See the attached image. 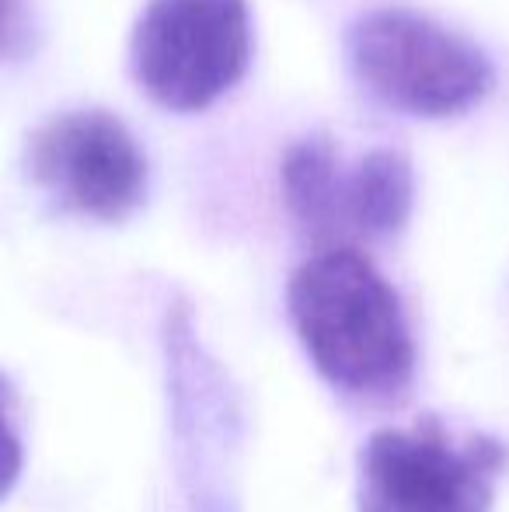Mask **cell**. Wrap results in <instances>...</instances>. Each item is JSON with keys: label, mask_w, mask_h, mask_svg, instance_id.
<instances>
[{"label": "cell", "mask_w": 509, "mask_h": 512, "mask_svg": "<svg viewBox=\"0 0 509 512\" xmlns=\"http://www.w3.org/2000/svg\"><path fill=\"white\" fill-rule=\"evenodd\" d=\"M342 182H346V171H342L339 154H335V143L321 133L297 140L279 164L286 209L318 241H332L346 230Z\"/></svg>", "instance_id": "cell-6"}, {"label": "cell", "mask_w": 509, "mask_h": 512, "mask_svg": "<svg viewBox=\"0 0 509 512\" xmlns=\"http://www.w3.org/2000/svg\"><path fill=\"white\" fill-rule=\"evenodd\" d=\"M290 317L335 387L391 394L412 380L415 345L391 283L356 248H325L290 279Z\"/></svg>", "instance_id": "cell-1"}, {"label": "cell", "mask_w": 509, "mask_h": 512, "mask_svg": "<svg viewBox=\"0 0 509 512\" xmlns=\"http://www.w3.org/2000/svg\"><path fill=\"white\" fill-rule=\"evenodd\" d=\"M18 474H21V443L14 436L11 422L4 418V411H0V499L11 492Z\"/></svg>", "instance_id": "cell-8"}, {"label": "cell", "mask_w": 509, "mask_h": 512, "mask_svg": "<svg viewBox=\"0 0 509 512\" xmlns=\"http://www.w3.org/2000/svg\"><path fill=\"white\" fill-rule=\"evenodd\" d=\"M25 171L60 209L88 220H126L147 192V161L133 133L109 112L84 108L28 133Z\"/></svg>", "instance_id": "cell-5"}, {"label": "cell", "mask_w": 509, "mask_h": 512, "mask_svg": "<svg viewBox=\"0 0 509 512\" xmlns=\"http://www.w3.org/2000/svg\"><path fill=\"white\" fill-rule=\"evenodd\" d=\"M252 63L248 0H147L129 39V67L147 98L171 112H203Z\"/></svg>", "instance_id": "cell-3"}, {"label": "cell", "mask_w": 509, "mask_h": 512, "mask_svg": "<svg viewBox=\"0 0 509 512\" xmlns=\"http://www.w3.org/2000/svg\"><path fill=\"white\" fill-rule=\"evenodd\" d=\"M412 164L398 150H370L342 182V220L346 230L387 237L405 227L412 213Z\"/></svg>", "instance_id": "cell-7"}, {"label": "cell", "mask_w": 509, "mask_h": 512, "mask_svg": "<svg viewBox=\"0 0 509 512\" xmlns=\"http://www.w3.org/2000/svg\"><path fill=\"white\" fill-rule=\"evenodd\" d=\"M496 436L454 443L436 418L412 429H381L360 453V512H489L506 471Z\"/></svg>", "instance_id": "cell-4"}, {"label": "cell", "mask_w": 509, "mask_h": 512, "mask_svg": "<svg viewBox=\"0 0 509 512\" xmlns=\"http://www.w3.org/2000/svg\"><path fill=\"white\" fill-rule=\"evenodd\" d=\"M25 32V0H0V56L11 53Z\"/></svg>", "instance_id": "cell-9"}, {"label": "cell", "mask_w": 509, "mask_h": 512, "mask_svg": "<svg viewBox=\"0 0 509 512\" xmlns=\"http://www.w3.org/2000/svg\"><path fill=\"white\" fill-rule=\"evenodd\" d=\"M356 81L394 112L450 119L492 91V63L475 42L408 7H377L349 25Z\"/></svg>", "instance_id": "cell-2"}]
</instances>
